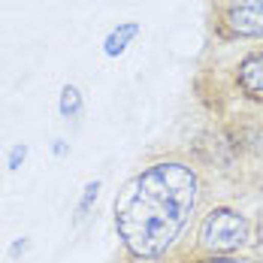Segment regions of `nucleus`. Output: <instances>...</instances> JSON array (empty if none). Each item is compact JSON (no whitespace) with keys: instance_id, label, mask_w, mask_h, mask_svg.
Returning <instances> with one entry per match:
<instances>
[{"instance_id":"f257e3e1","label":"nucleus","mask_w":263,"mask_h":263,"mask_svg":"<svg viewBox=\"0 0 263 263\" xmlns=\"http://www.w3.org/2000/svg\"><path fill=\"white\" fill-rule=\"evenodd\" d=\"M200 200L191 166L160 160L136 173L115 197V230L133 257H160L173 248Z\"/></svg>"},{"instance_id":"f03ea898","label":"nucleus","mask_w":263,"mask_h":263,"mask_svg":"<svg viewBox=\"0 0 263 263\" xmlns=\"http://www.w3.org/2000/svg\"><path fill=\"white\" fill-rule=\"evenodd\" d=\"M248 233H251V224L245 215L233 209H215L206 215L200 227V245L215 254H233L248 242Z\"/></svg>"},{"instance_id":"7ed1b4c3","label":"nucleus","mask_w":263,"mask_h":263,"mask_svg":"<svg viewBox=\"0 0 263 263\" xmlns=\"http://www.w3.org/2000/svg\"><path fill=\"white\" fill-rule=\"evenodd\" d=\"M224 22L239 36H263V0H227Z\"/></svg>"},{"instance_id":"20e7f679","label":"nucleus","mask_w":263,"mask_h":263,"mask_svg":"<svg viewBox=\"0 0 263 263\" xmlns=\"http://www.w3.org/2000/svg\"><path fill=\"white\" fill-rule=\"evenodd\" d=\"M236 82L251 100H263V52L248 54V58L239 64Z\"/></svg>"},{"instance_id":"39448f33","label":"nucleus","mask_w":263,"mask_h":263,"mask_svg":"<svg viewBox=\"0 0 263 263\" xmlns=\"http://www.w3.org/2000/svg\"><path fill=\"white\" fill-rule=\"evenodd\" d=\"M136 36H139V25H136V22H121V25L106 36L103 52L109 54V58H118V54H124V49L130 46V40H136Z\"/></svg>"},{"instance_id":"423d86ee","label":"nucleus","mask_w":263,"mask_h":263,"mask_svg":"<svg viewBox=\"0 0 263 263\" xmlns=\"http://www.w3.org/2000/svg\"><path fill=\"white\" fill-rule=\"evenodd\" d=\"M58 109L64 118H76L82 112V94L76 85H64L61 88V100H58Z\"/></svg>"},{"instance_id":"0eeeda50","label":"nucleus","mask_w":263,"mask_h":263,"mask_svg":"<svg viewBox=\"0 0 263 263\" xmlns=\"http://www.w3.org/2000/svg\"><path fill=\"white\" fill-rule=\"evenodd\" d=\"M97 194H100V182H88V184H85V191H82V200H79V206H76V218H79V221L88 215V209L94 206Z\"/></svg>"},{"instance_id":"6e6552de","label":"nucleus","mask_w":263,"mask_h":263,"mask_svg":"<svg viewBox=\"0 0 263 263\" xmlns=\"http://www.w3.org/2000/svg\"><path fill=\"white\" fill-rule=\"evenodd\" d=\"M25 158H27V145L25 142H18V145L9 148V160H6V166H9V170H22Z\"/></svg>"},{"instance_id":"1a4fd4ad","label":"nucleus","mask_w":263,"mask_h":263,"mask_svg":"<svg viewBox=\"0 0 263 263\" xmlns=\"http://www.w3.org/2000/svg\"><path fill=\"white\" fill-rule=\"evenodd\" d=\"M203 263H257L251 257H236V254H215V257H206Z\"/></svg>"},{"instance_id":"9d476101","label":"nucleus","mask_w":263,"mask_h":263,"mask_svg":"<svg viewBox=\"0 0 263 263\" xmlns=\"http://www.w3.org/2000/svg\"><path fill=\"white\" fill-rule=\"evenodd\" d=\"M27 248H30V239H27V236L15 239V242H12V248H9V257H12V260H18V257L25 254Z\"/></svg>"},{"instance_id":"9b49d317","label":"nucleus","mask_w":263,"mask_h":263,"mask_svg":"<svg viewBox=\"0 0 263 263\" xmlns=\"http://www.w3.org/2000/svg\"><path fill=\"white\" fill-rule=\"evenodd\" d=\"M52 152H54V158H67V152H70V145H67L64 139H54Z\"/></svg>"}]
</instances>
